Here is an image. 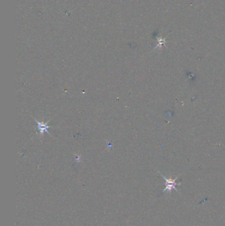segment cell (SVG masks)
Masks as SVG:
<instances>
[{
    "instance_id": "obj_1",
    "label": "cell",
    "mask_w": 225,
    "mask_h": 226,
    "mask_svg": "<svg viewBox=\"0 0 225 226\" xmlns=\"http://www.w3.org/2000/svg\"><path fill=\"white\" fill-rule=\"evenodd\" d=\"M161 175L164 178V179L165 180L166 183H165V188L164 189V190L163 191V193H164V192H168V193H171L172 192V189H174V190H176V192H178V190H177V188H176V186L177 185H180V183H178L176 182V180L178 179V178L179 177H177L174 178V179H172V178H168L164 177V175H163L161 173Z\"/></svg>"
},
{
    "instance_id": "obj_2",
    "label": "cell",
    "mask_w": 225,
    "mask_h": 226,
    "mask_svg": "<svg viewBox=\"0 0 225 226\" xmlns=\"http://www.w3.org/2000/svg\"><path fill=\"white\" fill-rule=\"evenodd\" d=\"M35 121L36 122V123H37V124H38V129H39V130H40V133L41 135H42L44 132L48 133L50 135V134L48 132V128L49 127H49V126L46 125V124H44L43 122H39L36 119H35Z\"/></svg>"
}]
</instances>
